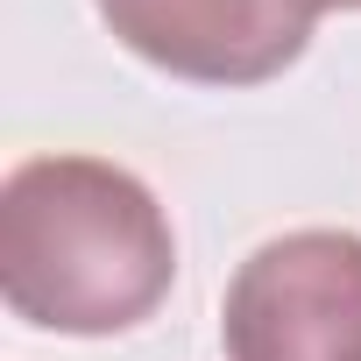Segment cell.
<instances>
[{
    "label": "cell",
    "mask_w": 361,
    "mask_h": 361,
    "mask_svg": "<svg viewBox=\"0 0 361 361\" xmlns=\"http://www.w3.org/2000/svg\"><path fill=\"white\" fill-rule=\"evenodd\" d=\"M177 276L156 192L99 156H29L0 185V298L71 340L142 326Z\"/></svg>",
    "instance_id": "cell-1"
},
{
    "label": "cell",
    "mask_w": 361,
    "mask_h": 361,
    "mask_svg": "<svg viewBox=\"0 0 361 361\" xmlns=\"http://www.w3.org/2000/svg\"><path fill=\"white\" fill-rule=\"evenodd\" d=\"M227 361H361V234L298 227L262 241L220 305Z\"/></svg>",
    "instance_id": "cell-2"
},
{
    "label": "cell",
    "mask_w": 361,
    "mask_h": 361,
    "mask_svg": "<svg viewBox=\"0 0 361 361\" xmlns=\"http://www.w3.org/2000/svg\"><path fill=\"white\" fill-rule=\"evenodd\" d=\"M99 22L156 71L192 85H262L290 71L326 0H92Z\"/></svg>",
    "instance_id": "cell-3"
},
{
    "label": "cell",
    "mask_w": 361,
    "mask_h": 361,
    "mask_svg": "<svg viewBox=\"0 0 361 361\" xmlns=\"http://www.w3.org/2000/svg\"><path fill=\"white\" fill-rule=\"evenodd\" d=\"M326 8H361V0H326Z\"/></svg>",
    "instance_id": "cell-4"
}]
</instances>
